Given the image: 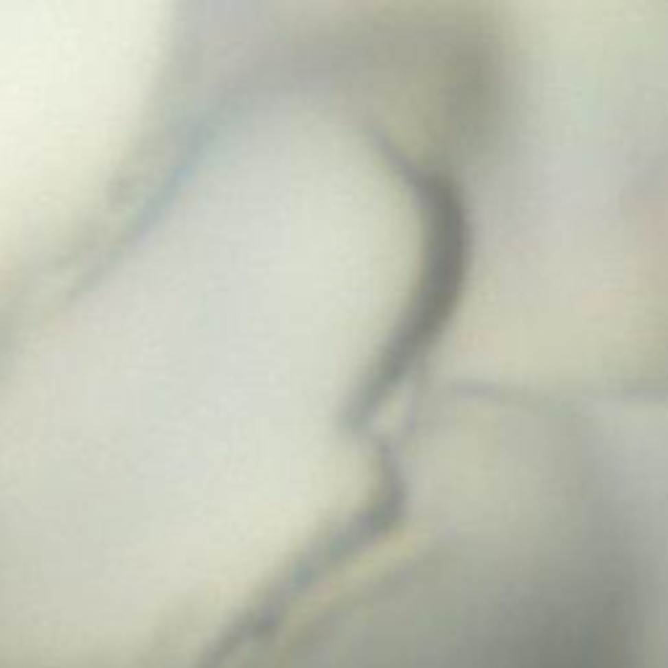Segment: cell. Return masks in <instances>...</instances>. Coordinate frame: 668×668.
Returning a JSON list of instances; mask_svg holds the SVG:
<instances>
[{
	"label": "cell",
	"instance_id": "obj_1",
	"mask_svg": "<svg viewBox=\"0 0 668 668\" xmlns=\"http://www.w3.org/2000/svg\"><path fill=\"white\" fill-rule=\"evenodd\" d=\"M172 11H175V5H172ZM170 21H172V16H170ZM168 27H170V24H168ZM165 34H168V29H165ZM165 34H162V40H165ZM162 40H159V42H162ZM157 47H159V45H157ZM154 53H157V50H154ZM154 53H152V55H154ZM149 60H152V58H149ZM149 60H146V63H149ZM146 63H144V66H146ZM144 66H141V71H144ZM141 71H139V73H141ZM139 73H136V76H139ZM136 76H133V79H136ZM131 81H128V84H131ZM128 84H126V87H128ZM126 87H123V89H126ZM123 89H120V92H123ZM118 94H115V97H118ZM115 97H110V100H115ZM110 100H107V102H110ZM107 102H105V105H107ZM105 105H102V107H105ZM102 107H100V110H102ZM100 110H94V113H100ZM94 113H92V115H94ZM92 115H89V118H92ZM89 118H87V120H89ZM87 120H81V123H87ZM81 123H79V126H81ZM79 126H73V128H79Z\"/></svg>",
	"mask_w": 668,
	"mask_h": 668
}]
</instances>
